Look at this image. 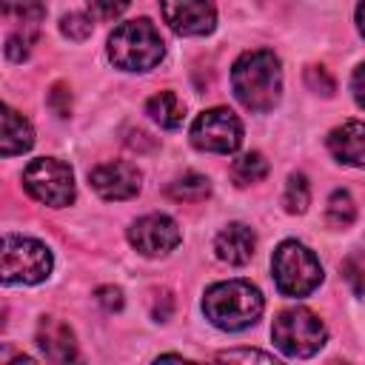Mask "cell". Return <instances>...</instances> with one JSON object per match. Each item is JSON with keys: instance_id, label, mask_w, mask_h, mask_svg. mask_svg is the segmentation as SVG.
<instances>
[{"instance_id": "1", "label": "cell", "mask_w": 365, "mask_h": 365, "mask_svg": "<svg viewBox=\"0 0 365 365\" xmlns=\"http://www.w3.org/2000/svg\"><path fill=\"white\" fill-rule=\"evenodd\" d=\"M231 88L248 111H271L282 91V68L277 54L268 48L240 54L231 68Z\"/></svg>"}, {"instance_id": "2", "label": "cell", "mask_w": 365, "mask_h": 365, "mask_svg": "<svg viewBox=\"0 0 365 365\" xmlns=\"http://www.w3.org/2000/svg\"><path fill=\"white\" fill-rule=\"evenodd\" d=\"M202 311L211 325L222 331H242L254 325L262 314V294L257 285L245 279H228L217 282L205 291Z\"/></svg>"}, {"instance_id": "3", "label": "cell", "mask_w": 365, "mask_h": 365, "mask_svg": "<svg viewBox=\"0 0 365 365\" xmlns=\"http://www.w3.org/2000/svg\"><path fill=\"white\" fill-rule=\"evenodd\" d=\"M163 54L165 43L154 23L145 17L117 26L108 37V57L123 71H148L163 60Z\"/></svg>"}, {"instance_id": "4", "label": "cell", "mask_w": 365, "mask_h": 365, "mask_svg": "<svg viewBox=\"0 0 365 365\" xmlns=\"http://www.w3.org/2000/svg\"><path fill=\"white\" fill-rule=\"evenodd\" d=\"M271 271L279 294L285 297H308L322 282V265L317 254L297 240H285L274 251Z\"/></svg>"}, {"instance_id": "5", "label": "cell", "mask_w": 365, "mask_h": 365, "mask_svg": "<svg viewBox=\"0 0 365 365\" xmlns=\"http://www.w3.org/2000/svg\"><path fill=\"white\" fill-rule=\"evenodd\" d=\"M271 336L277 342V348L285 356H311L325 345V325L322 319L308 311V308H288L282 311L274 325H271Z\"/></svg>"}, {"instance_id": "6", "label": "cell", "mask_w": 365, "mask_h": 365, "mask_svg": "<svg viewBox=\"0 0 365 365\" xmlns=\"http://www.w3.org/2000/svg\"><path fill=\"white\" fill-rule=\"evenodd\" d=\"M3 282H43L51 274V251L29 237H3Z\"/></svg>"}, {"instance_id": "7", "label": "cell", "mask_w": 365, "mask_h": 365, "mask_svg": "<svg viewBox=\"0 0 365 365\" xmlns=\"http://www.w3.org/2000/svg\"><path fill=\"white\" fill-rule=\"evenodd\" d=\"M23 185L34 200L51 208H63L74 200V174L66 163L54 157L31 160L23 171Z\"/></svg>"}, {"instance_id": "8", "label": "cell", "mask_w": 365, "mask_h": 365, "mask_svg": "<svg viewBox=\"0 0 365 365\" xmlns=\"http://www.w3.org/2000/svg\"><path fill=\"white\" fill-rule=\"evenodd\" d=\"M191 143L200 151L231 154L242 143V123L231 108H208L194 120Z\"/></svg>"}, {"instance_id": "9", "label": "cell", "mask_w": 365, "mask_h": 365, "mask_svg": "<svg viewBox=\"0 0 365 365\" xmlns=\"http://www.w3.org/2000/svg\"><path fill=\"white\" fill-rule=\"evenodd\" d=\"M128 240L145 257H165L168 251H174L180 245L182 237H180V228H177V222L171 217L148 214V217H140L128 228Z\"/></svg>"}, {"instance_id": "10", "label": "cell", "mask_w": 365, "mask_h": 365, "mask_svg": "<svg viewBox=\"0 0 365 365\" xmlns=\"http://www.w3.org/2000/svg\"><path fill=\"white\" fill-rule=\"evenodd\" d=\"M165 23L185 37L211 34L217 23V11L211 0H160Z\"/></svg>"}, {"instance_id": "11", "label": "cell", "mask_w": 365, "mask_h": 365, "mask_svg": "<svg viewBox=\"0 0 365 365\" xmlns=\"http://www.w3.org/2000/svg\"><path fill=\"white\" fill-rule=\"evenodd\" d=\"M88 180H91V188L103 200H131L134 194H140L143 174L137 171V165H131L125 160H114V163L97 165L88 174Z\"/></svg>"}, {"instance_id": "12", "label": "cell", "mask_w": 365, "mask_h": 365, "mask_svg": "<svg viewBox=\"0 0 365 365\" xmlns=\"http://www.w3.org/2000/svg\"><path fill=\"white\" fill-rule=\"evenodd\" d=\"M37 345L40 351L51 359V362H71L77 359V342H74V331L54 319V317H43L37 325Z\"/></svg>"}, {"instance_id": "13", "label": "cell", "mask_w": 365, "mask_h": 365, "mask_svg": "<svg viewBox=\"0 0 365 365\" xmlns=\"http://www.w3.org/2000/svg\"><path fill=\"white\" fill-rule=\"evenodd\" d=\"M254 248H257V237L248 225L242 222H231L225 225L217 240H214V251L222 262L228 265H245L251 257H254Z\"/></svg>"}, {"instance_id": "14", "label": "cell", "mask_w": 365, "mask_h": 365, "mask_svg": "<svg viewBox=\"0 0 365 365\" xmlns=\"http://www.w3.org/2000/svg\"><path fill=\"white\" fill-rule=\"evenodd\" d=\"M331 154L345 165H365V123L348 120L328 134Z\"/></svg>"}, {"instance_id": "15", "label": "cell", "mask_w": 365, "mask_h": 365, "mask_svg": "<svg viewBox=\"0 0 365 365\" xmlns=\"http://www.w3.org/2000/svg\"><path fill=\"white\" fill-rule=\"evenodd\" d=\"M3 137H0V151L3 157H14V154H23L31 148L34 143V131H31V123L17 114L11 106H3Z\"/></svg>"}, {"instance_id": "16", "label": "cell", "mask_w": 365, "mask_h": 365, "mask_svg": "<svg viewBox=\"0 0 365 365\" xmlns=\"http://www.w3.org/2000/svg\"><path fill=\"white\" fill-rule=\"evenodd\" d=\"M145 111L154 123H160V128H177L185 117V106L174 91H157L145 103Z\"/></svg>"}, {"instance_id": "17", "label": "cell", "mask_w": 365, "mask_h": 365, "mask_svg": "<svg viewBox=\"0 0 365 365\" xmlns=\"http://www.w3.org/2000/svg\"><path fill=\"white\" fill-rule=\"evenodd\" d=\"M211 194V182L202 174H182L168 185V197L177 202H202Z\"/></svg>"}, {"instance_id": "18", "label": "cell", "mask_w": 365, "mask_h": 365, "mask_svg": "<svg viewBox=\"0 0 365 365\" xmlns=\"http://www.w3.org/2000/svg\"><path fill=\"white\" fill-rule=\"evenodd\" d=\"M265 174H268V160H265L259 151H248V154H242L240 160H234V165H231V180H234L237 185L259 182Z\"/></svg>"}, {"instance_id": "19", "label": "cell", "mask_w": 365, "mask_h": 365, "mask_svg": "<svg viewBox=\"0 0 365 365\" xmlns=\"http://www.w3.org/2000/svg\"><path fill=\"white\" fill-rule=\"evenodd\" d=\"M311 202V185L305 180V174H291L285 182V194H282V205L288 214H302Z\"/></svg>"}, {"instance_id": "20", "label": "cell", "mask_w": 365, "mask_h": 365, "mask_svg": "<svg viewBox=\"0 0 365 365\" xmlns=\"http://www.w3.org/2000/svg\"><path fill=\"white\" fill-rule=\"evenodd\" d=\"M325 217H328V222H331L334 228H348V225L354 222V217H356V205H354L351 194H348V191H334V194L328 197Z\"/></svg>"}, {"instance_id": "21", "label": "cell", "mask_w": 365, "mask_h": 365, "mask_svg": "<svg viewBox=\"0 0 365 365\" xmlns=\"http://www.w3.org/2000/svg\"><path fill=\"white\" fill-rule=\"evenodd\" d=\"M0 3H3V11L9 17L23 20V26H37L46 17L43 0H0Z\"/></svg>"}, {"instance_id": "22", "label": "cell", "mask_w": 365, "mask_h": 365, "mask_svg": "<svg viewBox=\"0 0 365 365\" xmlns=\"http://www.w3.org/2000/svg\"><path fill=\"white\" fill-rule=\"evenodd\" d=\"M305 83H308L311 91H317V94H322V97H331L334 88H336L334 77H331L328 68H322V66H308V68H305Z\"/></svg>"}, {"instance_id": "23", "label": "cell", "mask_w": 365, "mask_h": 365, "mask_svg": "<svg viewBox=\"0 0 365 365\" xmlns=\"http://www.w3.org/2000/svg\"><path fill=\"white\" fill-rule=\"evenodd\" d=\"M60 29H63V34H66L68 40H86V37L91 34L94 23H91V17H86V14H66L63 23H60Z\"/></svg>"}, {"instance_id": "24", "label": "cell", "mask_w": 365, "mask_h": 365, "mask_svg": "<svg viewBox=\"0 0 365 365\" xmlns=\"http://www.w3.org/2000/svg\"><path fill=\"white\" fill-rule=\"evenodd\" d=\"M86 3L97 20H114L128 9L131 0H86Z\"/></svg>"}, {"instance_id": "25", "label": "cell", "mask_w": 365, "mask_h": 365, "mask_svg": "<svg viewBox=\"0 0 365 365\" xmlns=\"http://www.w3.org/2000/svg\"><path fill=\"white\" fill-rule=\"evenodd\" d=\"M31 43H34V34H11L6 40V57L14 60V63H20L23 57H29Z\"/></svg>"}, {"instance_id": "26", "label": "cell", "mask_w": 365, "mask_h": 365, "mask_svg": "<svg viewBox=\"0 0 365 365\" xmlns=\"http://www.w3.org/2000/svg\"><path fill=\"white\" fill-rule=\"evenodd\" d=\"M48 106L54 108L57 117H68V111H71V94H68V88H66L63 83H57V86L48 91Z\"/></svg>"}, {"instance_id": "27", "label": "cell", "mask_w": 365, "mask_h": 365, "mask_svg": "<svg viewBox=\"0 0 365 365\" xmlns=\"http://www.w3.org/2000/svg\"><path fill=\"white\" fill-rule=\"evenodd\" d=\"M342 274H345V279L351 282L354 294L365 299V271H362V268H359L354 259H345V262H342Z\"/></svg>"}, {"instance_id": "28", "label": "cell", "mask_w": 365, "mask_h": 365, "mask_svg": "<svg viewBox=\"0 0 365 365\" xmlns=\"http://www.w3.org/2000/svg\"><path fill=\"white\" fill-rule=\"evenodd\" d=\"M97 302L106 311H120L123 308V291L114 285H103V288H97Z\"/></svg>"}, {"instance_id": "29", "label": "cell", "mask_w": 365, "mask_h": 365, "mask_svg": "<svg viewBox=\"0 0 365 365\" xmlns=\"http://www.w3.org/2000/svg\"><path fill=\"white\" fill-rule=\"evenodd\" d=\"M220 359L222 362H237V359H242V362H251V359H257V362H274V356L271 354H262V351H225V354H220Z\"/></svg>"}, {"instance_id": "30", "label": "cell", "mask_w": 365, "mask_h": 365, "mask_svg": "<svg viewBox=\"0 0 365 365\" xmlns=\"http://www.w3.org/2000/svg\"><path fill=\"white\" fill-rule=\"evenodd\" d=\"M351 91H354V100L365 108V63L354 68V77H351Z\"/></svg>"}, {"instance_id": "31", "label": "cell", "mask_w": 365, "mask_h": 365, "mask_svg": "<svg viewBox=\"0 0 365 365\" xmlns=\"http://www.w3.org/2000/svg\"><path fill=\"white\" fill-rule=\"evenodd\" d=\"M171 305H174V299H171V294H165L163 291V299H157L154 302V308H151V314H154V319H168V314H171Z\"/></svg>"}, {"instance_id": "32", "label": "cell", "mask_w": 365, "mask_h": 365, "mask_svg": "<svg viewBox=\"0 0 365 365\" xmlns=\"http://www.w3.org/2000/svg\"><path fill=\"white\" fill-rule=\"evenodd\" d=\"M145 137H148V134L137 128V131H131V134H128V140H125V143H128L131 148H154L157 143H154V140H145Z\"/></svg>"}, {"instance_id": "33", "label": "cell", "mask_w": 365, "mask_h": 365, "mask_svg": "<svg viewBox=\"0 0 365 365\" xmlns=\"http://www.w3.org/2000/svg\"><path fill=\"white\" fill-rule=\"evenodd\" d=\"M356 26H359V31L365 34V0L356 6Z\"/></svg>"}]
</instances>
